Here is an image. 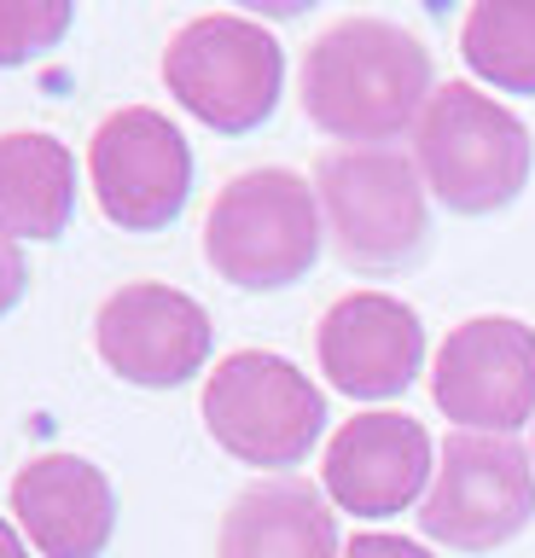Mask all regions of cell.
I'll return each mask as SVG.
<instances>
[{
	"label": "cell",
	"instance_id": "obj_9",
	"mask_svg": "<svg viewBox=\"0 0 535 558\" xmlns=\"http://www.w3.org/2000/svg\"><path fill=\"white\" fill-rule=\"evenodd\" d=\"M430 396L460 430L512 436L535 418V326L512 314L454 326L430 361Z\"/></svg>",
	"mask_w": 535,
	"mask_h": 558
},
{
	"label": "cell",
	"instance_id": "obj_7",
	"mask_svg": "<svg viewBox=\"0 0 535 558\" xmlns=\"http://www.w3.org/2000/svg\"><path fill=\"white\" fill-rule=\"evenodd\" d=\"M535 518V460L512 436L454 430L420 500V530L454 553H489Z\"/></svg>",
	"mask_w": 535,
	"mask_h": 558
},
{
	"label": "cell",
	"instance_id": "obj_14",
	"mask_svg": "<svg viewBox=\"0 0 535 558\" xmlns=\"http://www.w3.org/2000/svg\"><path fill=\"white\" fill-rule=\"evenodd\" d=\"M216 558H338V518L303 477L251 483L221 518Z\"/></svg>",
	"mask_w": 535,
	"mask_h": 558
},
{
	"label": "cell",
	"instance_id": "obj_15",
	"mask_svg": "<svg viewBox=\"0 0 535 558\" xmlns=\"http://www.w3.org/2000/svg\"><path fill=\"white\" fill-rule=\"evenodd\" d=\"M76 216V157L53 134H0V233L59 239Z\"/></svg>",
	"mask_w": 535,
	"mask_h": 558
},
{
	"label": "cell",
	"instance_id": "obj_8",
	"mask_svg": "<svg viewBox=\"0 0 535 558\" xmlns=\"http://www.w3.org/2000/svg\"><path fill=\"white\" fill-rule=\"evenodd\" d=\"M94 198L123 233H158L186 209L193 192V151L186 134L151 105H123L88 140Z\"/></svg>",
	"mask_w": 535,
	"mask_h": 558
},
{
	"label": "cell",
	"instance_id": "obj_18",
	"mask_svg": "<svg viewBox=\"0 0 535 558\" xmlns=\"http://www.w3.org/2000/svg\"><path fill=\"white\" fill-rule=\"evenodd\" d=\"M343 558H430V547H420L408 535H355L343 547Z\"/></svg>",
	"mask_w": 535,
	"mask_h": 558
},
{
	"label": "cell",
	"instance_id": "obj_10",
	"mask_svg": "<svg viewBox=\"0 0 535 558\" xmlns=\"http://www.w3.org/2000/svg\"><path fill=\"white\" fill-rule=\"evenodd\" d=\"M99 361L141 390H175L210 361V314L175 286H123L99 303Z\"/></svg>",
	"mask_w": 535,
	"mask_h": 558
},
{
	"label": "cell",
	"instance_id": "obj_11",
	"mask_svg": "<svg viewBox=\"0 0 535 558\" xmlns=\"http://www.w3.org/2000/svg\"><path fill=\"white\" fill-rule=\"evenodd\" d=\"M315 355L332 390L355 401L402 396L425 366V326L402 296L390 291H350L320 314Z\"/></svg>",
	"mask_w": 535,
	"mask_h": 558
},
{
	"label": "cell",
	"instance_id": "obj_3",
	"mask_svg": "<svg viewBox=\"0 0 535 558\" xmlns=\"http://www.w3.org/2000/svg\"><path fill=\"white\" fill-rule=\"evenodd\" d=\"M320 198L291 169H245L204 216V262L239 291H280L320 256Z\"/></svg>",
	"mask_w": 535,
	"mask_h": 558
},
{
	"label": "cell",
	"instance_id": "obj_4",
	"mask_svg": "<svg viewBox=\"0 0 535 558\" xmlns=\"http://www.w3.org/2000/svg\"><path fill=\"white\" fill-rule=\"evenodd\" d=\"M285 52L245 12H198L163 52V87L216 134L263 129L280 105Z\"/></svg>",
	"mask_w": 535,
	"mask_h": 558
},
{
	"label": "cell",
	"instance_id": "obj_2",
	"mask_svg": "<svg viewBox=\"0 0 535 558\" xmlns=\"http://www.w3.org/2000/svg\"><path fill=\"white\" fill-rule=\"evenodd\" d=\"M413 163L430 198L454 216L507 209L530 181V129L500 99L477 94L472 82H442L413 129Z\"/></svg>",
	"mask_w": 535,
	"mask_h": 558
},
{
	"label": "cell",
	"instance_id": "obj_12",
	"mask_svg": "<svg viewBox=\"0 0 535 558\" xmlns=\"http://www.w3.org/2000/svg\"><path fill=\"white\" fill-rule=\"evenodd\" d=\"M430 430L408 413H355L326 442L320 488L338 512L396 518L430 488Z\"/></svg>",
	"mask_w": 535,
	"mask_h": 558
},
{
	"label": "cell",
	"instance_id": "obj_20",
	"mask_svg": "<svg viewBox=\"0 0 535 558\" xmlns=\"http://www.w3.org/2000/svg\"><path fill=\"white\" fill-rule=\"evenodd\" d=\"M0 558H29L24 530H19V523H7V518H0Z\"/></svg>",
	"mask_w": 535,
	"mask_h": 558
},
{
	"label": "cell",
	"instance_id": "obj_19",
	"mask_svg": "<svg viewBox=\"0 0 535 558\" xmlns=\"http://www.w3.org/2000/svg\"><path fill=\"white\" fill-rule=\"evenodd\" d=\"M24 286H29V274H24V256H19V244H12L7 233H0V314H7V308H19Z\"/></svg>",
	"mask_w": 535,
	"mask_h": 558
},
{
	"label": "cell",
	"instance_id": "obj_6",
	"mask_svg": "<svg viewBox=\"0 0 535 558\" xmlns=\"http://www.w3.org/2000/svg\"><path fill=\"white\" fill-rule=\"evenodd\" d=\"M204 430L239 465H297L326 430V396L273 349H239L204 378Z\"/></svg>",
	"mask_w": 535,
	"mask_h": 558
},
{
	"label": "cell",
	"instance_id": "obj_1",
	"mask_svg": "<svg viewBox=\"0 0 535 558\" xmlns=\"http://www.w3.org/2000/svg\"><path fill=\"white\" fill-rule=\"evenodd\" d=\"M430 94V52L390 17H338L303 52V111L350 146H385L420 129Z\"/></svg>",
	"mask_w": 535,
	"mask_h": 558
},
{
	"label": "cell",
	"instance_id": "obj_16",
	"mask_svg": "<svg viewBox=\"0 0 535 558\" xmlns=\"http://www.w3.org/2000/svg\"><path fill=\"white\" fill-rule=\"evenodd\" d=\"M460 59L500 94H535V0H477L460 24Z\"/></svg>",
	"mask_w": 535,
	"mask_h": 558
},
{
	"label": "cell",
	"instance_id": "obj_5",
	"mask_svg": "<svg viewBox=\"0 0 535 558\" xmlns=\"http://www.w3.org/2000/svg\"><path fill=\"white\" fill-rule=\"evenodd\" d=\"M320 221L355 268H402L425 251L430 209L420 163L390 146H338L315 163Z\"/></svg>",
	"mask_w": 535,
	"mask_h": 558
},
{
	"label": "cell",
	"instance_id": "obj_17",
	"mask_svg": "<svg viewBox=\"0 0 535 558\" xmlns=\"http://www.w3.org/2000/svg\"><path fill=\"white\" fill-rule=\"evenodd\" d=\"M76 24L71 0H0V64H29Z\"/></svg>",
	"mask_w": 535,
	"mask_h": 558
},
{
	"label": "cell",
	"instance_id": "obj_13",
	"mask_svg": "<svg viewBox=\"0 0 535 558\" xmlns=\"http://www.w3.org/2000/svg\"><path fill=\"white\" fill-rule=\"evenodd\" d=\"M12 518L41 558H99L117 530V495L94 460L41 453L12 477Z\"/></svg>",
	"mask_w": 535,
	"mask_h": 558
}]
</instances>
